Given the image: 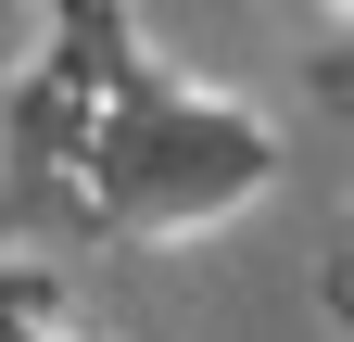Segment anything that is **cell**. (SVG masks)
Returning <instances> with one entry per match:
<instances>
[{
    "label": "cell",
    "instance_id": "1",
    "mask_svg": "<svg viewBox=\"0 0 354 342\" xmlns=\"http://www.w3.org/2000/svg\"><path fill=\"white\" fill-rule=\"evenodd\" d=\"M266 190H279V127L228 89H203V76H177L152 38H127L114 102L76 165V216L114 241H203Z\"/></svg>",
    "mask_w": 354,
    "mask_h": 342
},
{
    "label": "cell",
    "instance_id": "2",
    "mask_svg": "<svg viewBox=\"0 0 354 342\" xmlns=\"http://www.w3.org/2000/svg\"><path fill=\"white\" fill-rule=\"evenodd\" d=\"M0 342H88V330H76L38 279H0Z\"/></svg>",
    "mask_w": 354,
    "mask_h": 342
},
{
    "label": "cell",
    "instance_id": "3",
    "mask_svg": "<svg viewBox=\"0 0 354 342\" xmlns=\"http://www.w3.org/2000/svg\"><path fill=\"white\" fill-rule=\"evenodd\" d=\"M317 13H354V0H317Z\"/></svg>",
    "mask_w": 354,
    "mask_h": 342
}]
</instances>
